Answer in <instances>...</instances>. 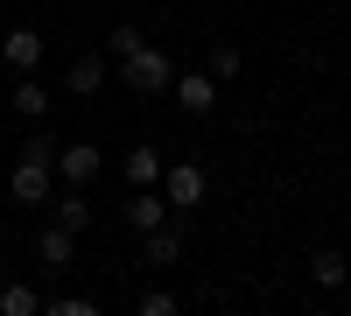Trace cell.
Listing matches in <instances>:
<instances>
[{
    "label": "cell",
    "mask_w": 351,
    "mask_h": 316,
    "mask_svg": "<svg viewBox=\"0 0 351 316\" xmlns=\"http://www.w3.org/2000/svg\"><path fill=\"white\" fill-rule=\"evenodd\" d=\"M14 112H21V120H43V112H49V92H43L36 77H21V84H14Z\"/></svg>",
    "instance_id": "cell-15"
},
{
    "label": "cell",
    "mask_w": 351,
    "mask_h": 316,
    "mask_svg": "<svg viewBox=\"0 0 351 316\" xmlns=\"http://www.w3.org/2000/svg\"><path fill=\"white\" fill-rule=\"evenodd\" d=\"M8 190H14V204H49V190H56V162L21 155V162H14V176H8Z\"/></svg>",
    "instance_id": "cell-4"
},
{
    "label": "cell",
    "mask_w": 351,
    "mask_h": 316,
    "mask_svg": "<svg viewBox=\"0 0 351 316\" xmlns=\"http://www.w3.org/2000/svg\"><path fill=\"white\" fill-rule=\"evenodd\" d=\"M127 225H134V232L169 225V197H162V190H134V197H127Z\"/></svg>",
    "instance_id": "cell-9"
},
{
    "label": "cell",
    "mask_w": 351,
    "mask_h": 316,
    "mask_svg": "<svg viewBox=\"0 0 351 316\" xmlns=\"http://www.w3.org/2000/svg\"><path fill=\"white\" fill-rule=\"evenodd\" d=\"M0 64L8 71H36L43 64V36L36 28H8V36H0Z\"/></svg>",
    "instance_id": "cell-7"
},
{
    "label": "cell",
    "mask_w": 351,
    "mask_h": 316,
    "mask_svg": "<svg viewBox=\"0 0 351 316\" xmlns=\"http://www.w3.org/2000/svg\"><path fill=\"white\" fill-rule=\"evenodd\" d=\"M141 253H148V267H176V260H183V225H176V218H169V225H155Z\"/></svg>",
    "instance_id": "cell-10"
},
{
    "label": "cell",
    "mask_w": 351,
    "mask_h": 316,
    "mask_svg": "<svg viewBox=\"0 0 351 316\" xmlns=\"http://www.w3.org/2000/svg\"><path fill=\"white\" fill-rule=\"evenodd\" d=\"M120 77L134 84V92H148V99H162L169 84H176V64H169V49H155V42H141L127 64H120Z\"/></svg>",
    "instance_id": "cell-1"
},
{
    "label": "cell",
    "mask_w": 351,
    "mask_h": 316,
    "mask_svg": "<svg viewBox=\"0 0 351 316\" xmlns=\"http://www.w3.org/2000/svg\"><path fill=\"white\" fill-rule=\"evenodd\" d=\"M64 92H71V99H99V92H106V56H99V49L77 56V64L64 71Z\"/></svg>",
    "instance_id": "cell-8"
},
{
    "label": "cell",
    "mask_w": 351,
    "mask_h": 316,
    "mask_svg": "<svg viewBox=\"0 0 351 316\" xmlns=\"http://www.w3.org/2000/svg\"><path fill=\"white\" fill-rule=\"evenodd\" d=\"M43 316H106L92 295H56V302H43Z\"/></svg>",
    "instance_id": "cell-17"
},
{
    "label": "cell",
    "mask_w": 351,
    "mask_h": 316,
    "mask_svg": "<svg viewBox=\"0 0 351 316\" xmlns=\"http://www.w3.org/2000/svg\"><path fill=\"white\" fill-rule=\"evenodd\" d=\"M36 260H43V267H71V260H77V232H64V225L36 232Z\"/></svg>",
    "instance_id": "cell-11"
},
{
    "label": "cell",
    "mask_w": 351,
    "mask_h": 316,
    "mask_svg": "<svg viewBox=\"0 0 351 316\" xmlns=\"http://www.w3.org/2000/svg\"><path fill=\"white\" fill-rule=\"evenodd\" d=\"M0 316H43V295L28 289V281H8V289H0Z\"/></svg>",
    "instance_id": "cell-13"
},
{
    "label": "cell",
    "mask_w": 351,
    "mask_h": 316,
    "mask_svg": "<svg viewBox=\"0 0 351 316\" xmlns=\"http://www.w3.org/2000/svg\"><path fill=\"white\" fill-rule=\"evenodd\" d=\"M204 71H211V77H218V84H232V77H239V71H246V64H239V49H232V42H218V49H211V56H204Z\"/></svg>",
    "instance_id": "cell-16"
},
{
    "label": "cell",
    "mask_w": 351,
    "mask_h": 316,
    "mask_svg": "<svg viewBox=\"0 0 351 316\" xmlns=\"http://www.w3.org/2000/svg\"><path fill=\"white\" fill-rule=\"evenodd\" d=\"M162 169H169V162H162V148L134 141V148H127V162H120V176H127L134 190H155V183H162Z\"/></svg>",
    "instance_id": "cell-6"
},
{
    "label": "cell",
    "mask_w": 351,
    "mask_h": 316,
    "mask_svg": "<svg viewBox=\"0 0 351 316\" xmlns=\"http://www.w3.org/2000/svg\"><path fill=\"white\" fill-rule=\"evenodd\" d=\"M309 274H316V289H344V274H351V267H344V253H337V246H324V253L309 260Z\"/></svg>",
    "instance_id": "cell-14"
},
{
    "label": "cell",
    "mask_w": 351,
    "mask_h": 316,
    "mask_svg": "<svg viewBox=\"0 0 351 316\" xmlns=\"http://www.w3.org/2000/svg\"><path fill=\"white\" fill-rule=\"evenodd\" d=\"M99 169H106V148H99V141H64V148H56V183H64V190L99 183Z\"/></svg>",
    "instance_id": "cell-2"
},
{
    "label": "cell",
    "mask_w": 351,
    "mask_h": 316,
    "mask_svg": "<svg viewBox=\"0 0 351 316\" xmlns=\"http://www.w3.org/2000/svg\"><path fill=\"white\" fill-rule=\"evenodd\" d=\"M155 190L169 197V211H197V204H204V190H211V176H204L197 162H169Z\"/></svg>",
    "instance_id": "cell-3"
},
{
    "label": "cell",
    "mask_w": 351,
    "mask_h": 316,
    "mask_svg": "<svg viewBox=\"0 0 351 316\" xmlns=\"http://www.w3.org/2000/svg\"><path fill=\"white\" fill-rule=\"evenodd\" d=\"M56 225H64V232H84V225H92V197L64 190V197H56Z\"/></svg>",
    "instance_id": "cell-12"
},
{
    "label": "cell",
    "mask_w": 351,
    "mask_h": 316,
    "mask_svg": "<svg viewBox=\"0 0 351 316\" xmlns=\"http://www.w3.org/2000/svg\"><path fill=\"white\" fill-rule=\"evenodd\" d=\"M21 155H36V162H56V134H28V148Z\"/></svg>",
    "instance_id": "cell-20"
},
{
    "label": "cell",
    "mask_w": 351,
    "mask_h": 316,
    "mask_svg": "<svg viewBox=\"0 0 351 316\" xmlns=\"http://www.w3.org/2000/svg\"><path fill=\"white\" fill-rule=\"evenodd\" d=\"M141 42H148V36H141V28H112V64H127V56H134Z\"/></svg>",
    "instance_id": "cell-19"
},
{
    "label": "cell",
    "mask_w": 351,
    "mask_h": 316,
    "mask_svg": "<svg viewBox=\"0 0 351 316\" xmlns=\"http://www.w3.org/2000/svg\"><path fill=\"white\" fill-rule=\"evenodd\" d=\"M134 316H183V302H176V295H141Z\"/></svg>",
    "instance_id": "cell-18"
},
{
    "label": "cell",
    "mask_w": 351,
    "mask_h": 316,
    "mask_svg": "<svg viewBox=\"0 0 351 316\" xmlns=\"http://www.w3.org/2000/svg\"><path fill=\"white\" fill-rule=\"evenodd\" d=\"M169 92H176L183 112H211V106H218V77H211V71H176Z\"/></svg>",
    "instance_id": "cell-5"
}]
</instances>
